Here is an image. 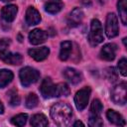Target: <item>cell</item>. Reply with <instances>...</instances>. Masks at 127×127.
<instances>
[{
	"mask_svg": "<svg viewBox=\"0 0 127 127\" xmlns=\"http://www.w3.org/2000/svg\"><path fill=\"white\" fill-rule=\"evenodd\" d=\"M51 117L58 126H67L72 117L71 108L64 102H58L51 107Z\"/></svg>",
	"mask_w": 127,
	"mask_h": 127,
	"instance_id": "obj_1",
	"label": "cell"
},
{
	"mask_svg": "<svg viewBox=\"0 0 127 127\" xmlns=\"http://www.w3.org/2000/svg\"><path fill=\"white\" fill-rule=\"evenodd\" d=\"M103 40V29L100 21L97 19H92L90 23V32L88 35V41L90 45L97 46L98 44L102 43Z\"/></svg>",
	"mask_w": 127,
	"mask_h": 127,
	"instance_id": "obj_2",
	"label": "cell"
},
{
	"mask_svg": "<svg viewBox=\"0 0 127 127\" xmlns=\"http://www.w3.org/2000/svg\"><path fill=\"white\" fill-rule=\"evenodd\" d=\"M19 77H20L21 84L25 87H28L29 85L38 81L40 77V72L31 66H25L21 68L19 72Z\"/></svg>",
	"mask_w": 127,
	"mask_h": 127,
	"instance_id": "obj_3",
	"label": "cell"
},
{
	"mask_svg": "<svg viewBox=\"0 0 127 127\" xmlns=\"http://www.w3.org/2000/svg\"><path fill=\"white\" fill-rule=\"evenodd\" d=\"M127 98V86L125 82L115 85L111 91V100L115 104L124 105Z\"/></svg>",
	"mask_w": 127,
	"mask_h": 127,
	"instance_id": "obj_4",
	"label": "cell"
},
{
	"mask_svg": "<svg viewBox=\"0 0 127 127\" xmlns=\"http://www.w3.org/2000/svg\"><path fill=\"white\" fill-rule=\"evenodd\" d=\"M90 93H91V89L88 86H85V87L79 89L75 93V95H74V104H75V107H76L77 110L81 111L87 106Z\"/></svg>",
	"mask_w": 127,
	"mask_h": 127,
	"instance_id": "obj_5",
	"label": "cell"
},
{
	"mask_svg": "<svg viewBox=\"0 0 127 127\" xmlns=\"http://www.w3.org/2000/svg\"><path fill=\"white\" fill-rule=\"evenodd\" d=\"M119 27H118V20L114 13H109L106 17L105 23V34L106 36L111 39L118 35Z\"/></svg>",
	"mask_w": 127,
	"mask_h": 127,
	"instance_id": "obj_6",
	"label": "cell"
},
{
	"mask_svg": "<svg viewBox=\"0 0 127 127\" xmlns=\"http://www.w3.org/2000/svg\"><path fill=\"white\" fill-rule=\"evenodd\" d=\"M40 90L44 98L56 97V84H54L53 80L50 77H46L42 81Z\"/></svg>",
	"mask_w": 127,
	"mask_h": 127,
	"instance_id": "obj_7",
	"label": "cell"
},
{
	"mask_svg": "<svg viewBox=\"0 0 127 127\" xmlns=\"http://www.w3.org/2000/svg\"><path fill=\"white\" fill-rule=\"evenodd\" d=\"M116 51H117V46L115 44L113 43L105 44L100 50V58L104 61L111 62L115 59Z\"/></svg>",
	"mask_w": 127,
	"mask_h": 127,
	"instance_id": "obj_8",
	"label": "cell"
},
{
	"mask_svg": "<svg viewBox=\"0 0 127 127\" xmlns=\"http://www.w3.org/2000/svg\"><path fill=\"white\" fill-rule=\"evenodd\" d=\"M0 59L4 63L8 64H20L23 62V57L19 53H11L8 51H5L3 53H0Z\"/></svg>",
	"mask_w": 127,
	"mask_h": 127,
	"instance_id": "obj_9",
	"label": "cell"
},
{
	"mask_svg": "<svg viewBox=\"0 0 127 127\" xmlns=\"http://www.w3.org/2000/svg\"><path fill=\"white\" fill-rule=\"evenodd\" d=\"M48 39V34L42 29H34L29 34V40L32 45H40Z\"/></svg>",
	"mask_w": 127,
	"mask_h": 127,
	"instance_id": "obj_10",
	"label": "cell"
},
{
	"mask_svg": "<svg viewBox=\"0 0 127 127\" xmlns=\"http://www.w3.org/2000/svg\"><path fill=\"white\" fill-rule=\"evenodd\" d=\"M28 54L31 58H33L37 62H42L48 58L50 55V49L48 47H42L37 49H30L28 51Z\"/></svg>",
	"mask_w": 127,
	"mask_h": 127,
	"instance_id": "obj_11",
	"label": "cell"
},
{
	"mask_svg": "<svg viewBox=\"0 0 127 127\" xmlns=\"http://www.w3.org/2000/svg\"><path fill=\"white\" fill-rule=\"evenodd\" d=\"M18 12V7L16 5H7L4 6L1 10V16L2 19L8 23L14 21L16 15Z\"/></svg>",
	"mask_w": 127,
	"mask_h": 127,
	"instance_id": "obj_12",
	"label": "cell"
},
{
	"mask_svg": "<svg viewBox=\"0 0 127 127\" xmlns=\"http://www.w3.org/2000/svg\"><path fill=\"white\" fill-rule=\"evenodd\" d=\"M26 23L29 26H34L40 23L41 21V15L39 11L34 7H29L26 11Z\"/></svg>",
	"mask_w": 127,
	"mask_h": 127,
	"instance_id": "obj_13",
	"label": "cell"
},
{
	"mask_svg": "<svg viewBox=\"0 0 127 127\" xmlns=\"http://www.w3.org/2000/svg\"><path fill=\"white\" fill-rule=\"evenodd\" d=\"M64 76L72 84H77L81 81V73L73 67H66L64 70Z\"/></svg>",
	"mask_w": 127,
	"mask_h": 127,
	"instance_id": "obj_14",
	"label": "cell"
},
{
	"mask_svg": "<svg viewBox=\"0 0 127 127\" xmlns=\"http://www.w3.org/2000/svg\"><path fill=\"white\" fill-rule=\"evenodd\" d=\"M64 7V3L62 0H48L45 3V11L50 14L59 13Z\"/></svg>",
	"mask_w": 127,
	"mask_h": 127,
	"instance_id": "obj_15",
	"label": "cell"
},
{
	"mask_svg": "<svg viewBox=\"0 0 127 127\" xmlns=\"http://www.w3.org/2000/svg\"><path fill=\"white\" fill-rule=\"evenodd\" d=\"M106 117L109 120V122H111L112 124H115V125H118V126H124L126 124L125 123V120L122 117V115L119 114L118 112L112 110V109L107 110Z\"/></svg>",
	"mask_w": 127,
	"mask_h": 127,
	"instance_id": "obj_16",
	"label": "cell"
},
{
	"mask_svg": "<svg viewBox=\"0 0 127 127\" xmlns=\"http://www.w3.org/2000/svg\"><path fill=\"white\" fill-rule=\"evenodd\" d=\"M71 50H72V44L71 42L69 41H64V42H62L61 44V50H60V60L61 61H66L69 56H70V53H71Z\"/></svg>",
	"mask_w": 127,
	"mask_h": 127,
	"instance_id": "obj_17",
	"label": "cell"
},
{
	"mask_svg": "<svg viewBox=\"0 0 127 127\" xmlns=\"http://www.w3.org/2000/svg\"><path fill=\"white\" fill-rule=\"evenodd\" d=\"M83 12L79 8H74L69 14V24L71 26H77L83 19Z\"/></svg>",
	"mask_w": 127,
	"mask_h": 127,
	"instance_id": "obj_18",
	"label": "cell"
},
{
	"mask_svg": "<svg viewBox=\"0 0 127 127\" xmlns=\"http://www.w3.org/2000/svg\"><path fill=\"white\" fill-rule=\"evenodd\" d=\"M14 77V74L9 69H0V87L3 88L8 85Z\"/></svg>",
	"mask_w": 127,
	"mask_h": 127,
	"instance_id": "obj_19",
	"label": "cell"
},
{
	"mask_svg": "<svg viewBox=\"0 0 127 127\" xmlns=\"http://www.w3.org/2000/svg\"><path fill=\"white\" fill-rule=\"evenodd\" d=\"M48 119L47 117L42 114V113H39V114H35L32 116V119H31V125L34 126V127H45L48 125Z\"/></svg>",
	"mask_w": 127,
	"mask_h": 127,
	"instance_id": "obj_20",
	"label": "cell"
},
{
	"mask_svg": "<svg viewBox=\"0 0 127 127\" xmlns=\"http://www.w3.org/2000/svg\"><path fill=\"white\" fill-rule=\"evenodd\" d=\"M117 8H118V12H119V16L120 19L122 21L123 25H126L127 23V4H126V0H119L117 3Z\"/></svg>",
	"mask_w": 127,
	"mask_h": 127,
	"instance_id": "obj_21",
	"label": "cell"
},
{
	"mask_svg": "<svg viewBox=\"0 0 127 127\" xmlns=\"http://www.w3.org/2000/svg\"><path fill=\"white\" fill-rule=\"evenodd\" d=\"M102 103L99 99H94L90 105L89 109V116H100V113L102 111Z\"/></svg>",
	"mask_w": 127,
	"mask_h": 127,
	"instance_id": "obj_22",
	"label": "cell"
},
{
	"mask_svg": "<svg viewBox=\"0 0 127 127\" xmlns=\"http://www.w3.org/2000/svg\"><path fill=\"white\" fill-rule=\"evenodd\" d=\"M70 90H69V87L66 83H64V82H61V83H58L56 84V97H59V96H67L69 94Z\"/></svg>",
	"mask_w": 127,
	"mask_h": 127,
	"instance_id": "obj_23",
	"label": "cell"
},
{
	"mask_svg": "<svg viewBox=\"0 0 127 127\" xmlns=\"http://www.w3.org/2000/svg\"><path fill=\"white\" fill-rule=\"evenodd\" d=\"M27 119H28V115L26 113H20V114H18L16 116L12 117L11 122H12V124H14L16 126L21 127V126H24L26 124Z\"/></svg>",
	"mask_w": 127,
	"mask_h": 127,
	"instance_id": "obj_24",
	"label": "cell"
},
{
	"mask_svg": "<svg viewBox=\"0 0 127 127\" xmlns=\"http://www.w3.org/2000/svg\"><path fill=\"white\" fill-rule=\"evenodd\" d=\"M7 95H8L9 104H10L11 106H17V105H19V103H20V96H19L17 90L11 89V90L7 93Z\"/></svg>",
	"mask_w": 127,
	"mask_h": 127,
	"instance_id": "obj_25",
	"label": "cell"
},
{
	"mask_svg": "<svg viewBox=\"0 0 127 127\" xmlns=\"http://www.w3.org/2000/svg\"><path fill=\"white\" fill-rule=\"evenodd\" d=\"M39 103V98L38 96L35 94V93H30L27 98H26V101H25V105L27 108L29 109H32V108H35Z\"/></svg>",
	"mask_w": 127,
	"mask_h": 127,
	"instance_id": "obj_26",
	"label": "cell"
},
{
	"mask_svg": "<svg viewBox=\"0 0 127 127\" xmlns=\"http://www.w3.org/2000/svg\"><path fill=\"white\" fill-rule=\"evenodd\" d=\"M88 125L91 127H100L103 125V121L100 116H89Z\"/></svg>",
	"mask_w": 127,
	"mask_h": 127,
	"instance_id": "obj_27",
	"label": "cell"
},
{
	"mask_svg": "<svg viewBox=\"0 0 127 127\" xmlns=\"http://www.w3.org/2000/svg\"><path fill=\"white\" fill-rule=\"evenodd\" d=\"M118 70L123 76H126V74H127V61L125 58H122L118 62Z\"/></svg>",
	"mask_w": 127,
	"mask_h": 127,
	"instance_id": "obj_28",
	"label": "cell"
},
{
	"mask_svg": "<svg viewBox=\"0 0 127 127\" xmlns=\"http://www.w3.org/2000/svg\"><path fill=\"white\" fill-rule=\"evenodd\" d=\"M11 41L9 39H1L0 40V53H3L7 51V48L9 47Z\"/></svg>",
	"mask_w": 127,
	"mask_h": 127,
	"instance_id": "obj_29",
	"label": "cell"
},
{
	"mask_svg": "<svg viewBox=\"0 0 127 127\" xmlns=\"http://www.w3.org/2000/svg\"><path fill=\"white\" fill-rule=\"evenodd\" d=\"M106 72L108 73V78L109 79H112V80L116 79V71H115L114 67H108L106 69Z\"/></svg>",
	"mask_w": 127,
	"mask_h": 127,
	"instance_id": "obj_30",
	"label": "cell"
},
{
	"mask_svg": "<svg viewBox=\"0 0 127 127\" xmlns=\"http://www.w3.org/2000/svg\"><path fill=\"white\" fill-rule=\"evenodd\" d=\"M79 125H80V126H84V124H83L81 121H75V122L73 123V126H74V127H76V126H79Z\"/></svg>",
	"mask_w": 127,
	"mask_h": 127,
	"instance_id": "obj_31",
	"label": "cell"
},
{
	"mask_svg": "<svg viewBox=\"0 0 127 127\" xmlns=\"http://www.w3.org/2000/svg\"><path fill=\"white\" fill-rule=\"evenodd\" d=\"M3 113H4V106H3V103L0 100V114H3Z\"/></svg>",
	"mask_w": 127,
	"mask_h": 127,
	"instance_id": "obj_32",
	"label": "cell"
},
{
	"mask_svg": "<svg viewBox=\"0 0 127 127\" xmlns=\"http://www.w3.org/2000/svg\"><path fill=\"white\" fill-rule=\"evenodd\" d=\"M3 2H10V1H13V0H2Z\"/></svg>",
	"mask_w": 127,
	"mask_h": 127,
	"instance_id": "obj_33",
	"label": "cell"
}]
</instances>
